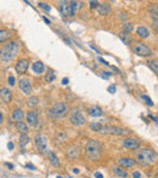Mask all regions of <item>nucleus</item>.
<instances>
[{"instance_id": "obj_1", "label": "nucleus", "mask_w": 158, "mask_h": 178, "mask_svg": "<svg viewBox=\"0 0 158 178\" xmlns=\"http://www.w3.org/2000/svg\"><path fill=\"white\" fill-rule=\"evenodd\" d=\"M0 57H1V62L4 63H7L10 62L11 59L15 58V56L17 55L18 52V44L16 41H11L9 42V44L5 45V47L1 48V51H0Z\"/></svg>"}, {"instance_id": "obj_2", "label": "nucleus", "mask_w": 158, "mask_h": 178, "mask_svg": "<svg viewBox=\"0 0 158 178\" xmlns=\"http://www.w3.org/2000/svg\"><path fill=\"white\" fill-rule=\"evenodd\" d=\"M101 155V144L94 141V139H90V141L86 143L85 147V156L88 160H97Z\"/></svg>"}, {"instance_id": "obj_3", "label": "nucleus", "mask_w": 158, "mask_h": 178, "mask_svg": "<svg viewBox=\"0 0 158 178\" xmlns=\"http://www.w3.org/2000/svg\"><path fill=\"white\" fill-rule=\"evenodd\" d=\"M156 159H157L156 153L152 149H150V148H146L144 150H141V153L139 154L140 163L144 164V165H151V164H153L155 161H156Z\"/></svg>"}, {"instance_id": "obj_4", "label": "nucleus", "mask_w": 158, "mask_h": 178, "mask_svg": "<svg viewBox=\"0 0 158 178\" xmlns=\"http://www.w3.org/2000/svg\"><path fill=\"white\" fill-rule=\"evenodd\" d=\"M67 114V105L63 103V102H58L54 107L50 108L49 110V116L51 119L54 118H63Z\"/></svg>"}, {"instance_id": "obj_5", "label": "nucleus", "mask_w": 158, "mask_h": 178, "mask_svg": "<svg viewBox=\"0 0 158 178\" xmlns=\"http://www.w3.org/2000/svg\"><path fill=\"white\" fill-rule=\"evenodd\" d=\"M132 48H133L134 53H136L138 56H141V57H149L152 55L151 48L141 41H134L132 45Z\"/></svg>"}, {"instance_id": "obj_6", "label": "nucleus", "mask_w": 158, "mask_h": 178, "mask_svg": "<svg viewBox=\"0 0 158 178\" xmlns=\"http://www.w3.org/2000/svg\"><path fill=\"white\" fill-rule=\"evenodd\" d=\"M69 121L72 125L74 126H81L85 124V116L83 115V113L78 109H73L71 112V115H69Z\"/></svg>"}, {"instance_id": "obj_7", "label": "nucleus", "mask_w": 158, "mask_h": 178, "mask_svg": "<svg viewBox=\"0 0 158 178\" xmlns=\"http://www.w3.org/2000/svg\"><path fill=\"white\" fill-rule=\"evenodd\" d=\"M102 134H113V136H124V134L130 133L128 130H123L122 127H117V126H103L101 130Z\"/></svg>"}, {"instance_id": "obj_8", "label": "nucleus", "mask_w": 158, "mask_h": 178, "mask_svg": "<svg viewBox=\"0 0 158 178\" xmlns=\"http://www.w3.org/2000/svg\"><path fill=\"white\" fill-rule=\"evenodd\" d=\"M60 11H61L63 17H73L74 16V11L72 9V5H71V1H60Z\"/></svg>"}, {"instance_id": "obj_9", "label": "nucleus", "mask_w": 158, "mask_h": 178, "mask_svg": "<svg viewBox=\"0 0 158 178\" xmlns=\"http://www.w3.org/2000/svg\"><path fill=\"white\" fill-rule=\"evenodd\" d=\"M35 145L39 152H44L46 149V138L43 134H38L35 137Z\"/></svg>"}, {"instance_id": "obj_10", "label": "nucleus", "mask_w": 158, "mask_h": 178, "mask_svg": "<svg viewBox=\"0 0 158 178\" xmlns=\"http://www.w3.org/2000/svg\"><path fill=\"white\" fill-rule=\"evenodd\" d=\"M28 66H29V62L27 61V59H20L17 62V64H16V72L18 74H23L27 72Z\"/></svg>"}, {"instance_id": "obj_11", "label": "nucleus", "mask_w": 158, "mask_h": 178, "mask_svg": "<svg viewBox=\"0 0 158 178\" xmlns=\"http://www.w3.org/2000/svg\"><path fill=\"white\" fill-rule=\"evenodd\" d=\"M118 165L123 167V169H130V167H134L136 165V163H135V160L130 159V158H123V159L118 160Z\"/></svg>"}, {"instance_id": "obj_12", "label": "nucleus", "mask_w": 158, "mask_h": 178, "mask_svg": "<svg viewBox=\"0 0 158 178\" xmlns=\"http://www.w3.org/2000/svg\"><path fill=\"white\" fill-rule=\"evenodd\" d=\"M124 147L134 150V149H138L140 147V143H139L138 139H135V138H125L124 139Z\"/></svg>"}, {"instance_id": "obj_13", "label": "nucleus", "mask_w": 158, "mask_h": 178, "mask_svg": "<svg viewBox=\"0 0 158 178\" xmlns=\"http://www.w3.org/2000/svg\"><path fill=\"white\" fill-rule=\"evenodd\" d=\"M18 86H20V90L22 91L24 95H29V93H31L32 86H31V83H29L27 79H22V80H21L20 84H18Z\"/></svg>"}, {"instance_id": "obj_14", "label": "nucleus", "mask_w": 158, "mask_h": 178, "mask_svg": "<svg viewBox=\"0 0 158 178\" xmlns=\"http://www.w3.org/2000/svg\"><path fill=\"white\" fill-rule=\"evenodd\" d=\"M0 98H1V101L5 102V103H9V102L12 99L11 91H10L9 89H6V87H3L1 90H0Z\"/></svg>"}, {"instance_id": "obj_15", "label": "nucleus", "mask_w": 158, "mask_h": 178, "mask_svg": "<svg viewBox=\"0 0 158 178\" xmlns=\"http://www.w3.org/2000/svg\"><path fill=\"white\" fill-rule=\"evenodd\" d=\"M97 11H99V13L102 15V16H107V15L111 13L112 7H111V5L108 4V3H102V4L99 5V7H97Z\"/></svg>"}, {"instance_id": "obj_16", "label": "nucleus", "mask_w": 158, "mask_h": 178, "mask_svg": "<svg viewBox=\"0 0 158 178\" xmlns=\"http://www.w3.org/2000/svg\"><path fill=\"white\" fill-rule=\"evenodd\" d=\"M27 122L31 126H37L38 125V114L37 112H29L27 114Z\"/></svg>"}, {"instance_id": "obj_17", "label": "nucleus", "mask_w": 158, "mask_h": 178, "mask_svg": "<svg viewBox=\"0 0 158 178\" xmlns=\"http://www.w3.org/2000/svg\"><path fill=\"white\" fill-rule=\"evenodd\" d=\"M16 128H17L18 132H21V134H27V132L29 131L28 125H27V124H24V121H18V122H16Z\"/></svg>"}, {"instance_id": "obj_18", "label": "nucleus", "mask_w": 158, "mask_h": 178, "mask_svg": "<svg viewBox=\"0 0 158 178\" xmlns=\"http://www.w3.org/2000/svg\"><path fill=\"white\" fill-rule=\"evenodd\" d=\"M23 118H24V114H23V112L21 110V109H16V110L12 112V119H14L16 122L22 121Z\"/></svg>"}, {"instance_id": "obj_19", "label": "nucleus", "mask_w": 158, "mask_h": 178, "mask_svg": "<svg viewBox=\"0 0 158 178\" xmlns=\"http://www.w3.org/2000/svg\"><path fill=\"white\" fill-rule=\"evenodd\" d=\"M44 69H45L44 63H41L40 61H37V62L33 64V72H34L35 74H41L43 72H44Z\"/></svg>"}, {"instance_id": "obj_20", "label": "nucleus", "mask_w": 158, "mask_h": 178, "mask_svg": "<svg viewBox=\"0 0 158 178\" xmlns=\"http://www.w3.org/2000/svg\"><path fill=\"white\" fill-rule=\"evenodd\" d=\"M136 33L140 38H142V39H146V38H149L150 35V30L145 28V27H139L138 29H136Z\"/></svg>"}, {"instance_id": "obj_21", "label": "nucleus", "mask_w": 158, "mask_h": 178, "mask_svg": "<svg viewBox=\"0 0 158 178\" xmlns=\"http://www.w3.org/2000/svg\"><path fill=\"white\" fill-rule=\"evenodd\" d=\"M67 155H68L69 159H75V158H78V155H79V149H78V148H69L68 152H67Z\"/></svg>"}, {"instance_id": "obj_22", "label": "nucleus", "mask_w": 158, "mask_h": 178, "mask_svg": "<svg viewBox=\"0 0 158 178\" xmlns=\"http://www.w3.org/2000/svg\"><path fill=\"white\" fill-rule=\"evenodd\" d=\"M121 39H122V41L124 42V44H127V45H129L130 42L133 41V39H132V35L130 34H128V33H125V32H123V33H121Z\"/></svg>"}, {"instance_id": "obj_23", "label": "nucleus", "mask_w": 158, "mask_h": 178, "mask_svg": "<svg viewBox=\"0 0 158 178\" xmlns=\"http://www.w3.org/2000/svg\"><path fill=\"white\" fill-rule=\"evenodd\" d=\"M49 159H50V163H51V165H54L55 167H58V166H60L58 158H57V156H56L55 154H54L52 152L49 153Z\"/></svg>"}, {"instance_id": "obj_24", "label": "nucleus", "mask_w": 158, "mask_h": 178, "mask_svg": "<svg viewBox=\"0 0 158 178\" xmlns=\"http://www.w3.org/2000/svg\"><path fill=\"white\" fill-rule=\"evenodd\" d=\"M89 114L91 116H101L103 113H102V110L100 109L99 107H94V108H90V109H89Z\"/></svg>"}, {"instance_id": "obj_25", "label": "nucleus", "mask_w": 158, "mask_h": 178, "mask_svg": "<svg viewBox=\"0 0 158 178\" xmlns=\"http://www.w3.org/2000/svg\"><path fill=\"white\" fill-rule=\"evenodd\" d=\"M29 142V137L27 136V134H21V137H20V147L21 148H24L27 144H28Z\"/></svg>"}, {"instance_id": "obj_26", "label": "nucleus", "mask_w": 158, "mask_h": 178, "mask_svg": "<svg viewBox=\"0 0 158 178\" xmlns=\"http://www.w3.org/2000/svg\"><path fill=\"white\" fill-rule=\"evenodd\" d=\"M147 64H149V67L158 75V61H157V59H153V61H149V62H147Z\"/></svg>"}, {"instance_id": "obj_27", "label": "nucleus", "mask_w": 158, "mask_h": 178, "mask_svg": "<svg viewBox=\"0 0 158 178\" xmlns=\"http://www.w3.org/2000/svg\"><path fill=\"white\" fill-rule=\"evenodd\" d=\"M113 171H114V173H116L118 177H122V178H127V177H128L127 171L119 169V167H116V169H113Z\"/></svg>"}, {"instance_id": "obj_28", "label": "nucleus", "mask_w": 158, "mask_h": 178, "mask_svg": "<svg viewBox=\"0 0 158 178\" xmlns=\"http://www.w3.org/2000/svg\"><path fill=\"white\" fill-rule=\"evenodd\" d=\"M90 128L92 131H96V132H101V130L103 128V125H101V124H99V122H92L91 125H90Z\"/></svg>"}, {"instance_id": "obj_29", "label": "nucleus", "mask_w": 158, "mask_h": 178, "mask_svg": "<svg viewBox=\"0 0 158 178\" xmlns=\"http://www.w3.org/2000/svg\"><path fill=\"white\" fill-rule=\"evenodd\" d=\"M55 73H54L52 71H49L45 75V80H46V83H52L54 80H55Z\"/></svg>"}, {"instance_id": "obj_30", "label": "nucleus", "mask_w": 158, "mask_h": 178, "mask_svg": "<svg viewBox=\"0 0 158 178\" xmlns=\"http://www.w3.org/2000/svg\"><path fill=\"white\" fill-rule=\"evenodd\" d=\"M9 36H10L9 32H6V30H0V41H1V42H4Z\"/></svg>"}, {"instance_id": "obj_31", "label": "nucleus", "mask_w": 158, "mask_h": 178, "mask_svg": "<svg viewBox=\"0 0 158 178\" xmlns=\"http://www.w3.org/2000/svg\"><path fill=\"white\" fill-rule=\"evenodd\" d=\"M27 104H28L29 107H35L38 104V98L37 97H31V98L27 101Z\"/></svg>"}, {"instance_id": "obj_32", "label": "nucleus", "mask_w": 158, "mask_h": 178, "mask_svg": "<svg viewBox=\"0 0 158 178\" xmlns=\"http://www.w3.org/2000/svg\"><path fill=\"white\" fill-rule=\"evenodd\" d=\"M123 30L125 32V33H132V32H133V24L132 23L123 24Z\"/></svg>"}, {"instance_id": "obj_33", "label": "nucleus", "mask_w": 158, "mask_h": 178, "mask_svg": "<svg viewBox=\"0 0 158 178\" xmlns=\"http://www.w3.org/2000/svg\"><path fill=\"white\" fill-rule=\"evenodd\" d=\"M141 99H144L145 102H146V103L147 104H149V105H153V102H152V99L150 98V97L149 96H146V95H142V96H141Z\"/></svg>"}, {"instance_id": "obj_34", "label": "nucleus", "mask_w": 158, "mask_h": 178, "mask_svg": "<svg viewBox=\"0 0 158 178\" xmlns=\"http://www.w3.org/2000/svg\"><path fill=\"white\" fill-rule=\"evenodd\" d=\"M150 12H151V15L153 16L155 18H158V6L151 7V9H150Z\"/></svg>"}, {"instance_id": "obj_35", "label": "nucleus", "mask_w": 158, "mask_h": 178, "mask_svg": "<svg viewBox=\"0 0 158 178\" xmlns=\"http://www.w3.org/2000/svg\"><path fill=\"white\" fill-rule=\"evenodd\" d=\"M39 6H40L41 9H44L45 11H47V12H50V11H51V7L49 6L47 4H45V3H39Z\"/></svg>"}, {"instance_id": "obj_36", "label": "nucleus", "mask_w": 158, "mask_h": 178, "mask_svg": "<svg viewBox=\"0 0 158 178\" xmlns=\"http://www.w3.org/2000/svg\"><path fill=\"white\" fill-rule=\"evenodd\" d=\"M7 81H9V84L11 85V86H14V85H15V83H16V79H15L14 75H10L9 79H7Z\"/></svg>"}, {"instance_id": "obj_37", "label": "nucleus", "mask_w": 158, "mask_h": 178, "mask_svg": "<svg viewBox=\"0 0 158 178\" xmlns=\"http://www.w3.org/2000/svg\"><path fill=\"white\" fill-rule=\"evenodd\" d=\"M152 27H153V29L158 33V19L157 18L153 19V22H152Z\"/></svg>"}, {"instance_id": "obj_38", "label": "nucleus", "mask_w": 158, "mask_h": 178, "mask_svg": "<svg viewBox=\"0 0 158 178\" xmlns=\"http://www.w3.org/2000/svg\"><path fill=\"white\" fill-rule=\"evenodd\" d=\"M99 3L97 1H90V9H96V7H99Z\"/></svg>"}, {"instance_id": "obj_39", "label": "nucleus", "mask_w": 158, "mask_h": 178, "mask_svg": "<svg viewBox=\"0 0 158 178\" xmlns=\"http://www.w3.org/2000/svg\"><path fill=\"white\" fill-rule=\"evenodd\" d=\"M108 92H111V93H114V92H116V86H114V85L110 86V87H108Z\"/></svg>"}, {"instance_id": "obj_40", "label": "nucleus", "mask_w": 158, "mask_h": 178, "mask_svg": "<svg viewBox=\"0 0 158 178\" xmlns=\"http://www.w3.org/2000/svg\"><path fill=\"white\" fill-rule=\"evenodd\" d=\"M133 178H141V173H140V172H138V171L133 172Z\"/></svg>"}, {"instance_id": "obj_41", "label": "nucleus", "mask_w": 158, "mask_h": 178, "mask_svg": "<svg viewBox=\"0 0 158 178\" xmlns=\"http://www.w3.org/2000/svg\"><path fill=\"white\" fill-rule=\"evenodd\" d=\"M7 148H9L10 150H12V149H14V143H12V142H9V143H7Z\"/></svg>"}, {"instance_id": "obj_42", "label": "nucleus", "mask_w": 158, "mask_h": 178, "mask_svg": "<svg viewBox=\"0 0 158 178\" xmlns=\"http://www.w3.org/2000/svg\"><path fill=\"white\" fill-rule=\"evenodd\" d=\"M99 61H100V62H101V63H102V64H105V66H110V64H108V63H107V62H106V61H105V59H102V58H101V57H100V58H99Z\"/></svg>"}, {"instance_id": "obj_43", "label": "nucleus", "mask_w": 158, "mask_h": 178, "mask_svg": "<svg viewBox=\"0 0 158 178\" xmlns=\"http://www.w3.org/2000/svg\"><path fill=\"white\" fill-rule=\"evenodd\" d=\"M68 81H69L68 78H64V79H62V84H63V85H67V84H68Z\"/></svg>"}, {"instance_id": "obj_44", "label": "nucleus", "mask_w": 158, "mask_h": 178, "mask_svg": "<svg viewBox=\"0 0 158 178\" xmlns=\"http://www.w3.org/2000/svg\"><path fill=\"white\" fill-rule=\"evenodd\" d=\"M95 177H96V178H103V176L100 173V172H96V173H95Z\"/></svg>"}, {"instance_id": "obj_45", "label": "nucleus", "mask_w": 158, "mask_h": 178, "mask_svg": "<svg viewBox=\"0 0 158 178\" xmlns=\"http://www.w3.org/2000/svg\"><path fill=\"white\" fill-rule=\"evenodd\" d=\"M43 19H44V22H45V23H47V24H50V21H49V19L46 18V17H43Z\"/></svg>"}, {"instance_id": "obj_46", "label": "nucleus", "mask_w": 158, "mask_h": 178, "mask_svg": "<svg viewBox=\"0 0 158 178\" xmlns=\"http://www.w3.org/2000/svg\"><path fill=\"white\" fill-rule=\"evenodd\" d=\"M26 167H28V169H31V170H35V169H34V166H32V165H29V164H28V165H26Z\"/></svg>"}, {"instance_id": "obj_47", "label": "nucleus", "mask_w": 158, "mask_h": 178, "mask_svg": "<svg viewBox=\"0 0 158 178\" xmlns=\"http://www.w3.org/2000/svg\"><path fill=\"white\" fill-rule=\"evenodd\" d=\"M4 122V116H3V114H0V124H3Z\"/></svg>"}, {"instance_id": "obj_48", "label": "nucleus", "mask_w": 158, "mask_h": 178, "mask_svg": "<svg viewBox=\"0 0 158 178\" xmlns=\"http://www.w3.org/2000/svg\"><path fill=\"white\" fill-rule=\"evenodd\" d=\"M73 172H74V173H79V170L78 169H73Z\"/></svg>"}, {"instance_id": "obj_49", "label": "nucleus", "mask_w": 158, "mask_h": 178, "mask_svg": "<svg viewBox=\"0 0 158 178\" xmlns=\"http://www.w3.org/2000/svg\"><path fill=\"white\" fill-rule=\"evenodd\" d=\"M6 166L10 167V169H12V165H11V164H6Z\"/></svg>"}, {"instance_id": "obj_50", "label": "nucleus", "mask_w": 158, "mask_h": 178, "mask_svg": "<svg viewBox=\"0 0 158 178\" xmlns=\"http://www.w3.org/2000/svg\"><path fill=\"white\" fill-rule=\"evenodd\" d=\"M57 178H62V177H60V176H58V177H57Z\"/></svg>"}, {"instance_id": "obj_51", "label": "nucleus", "mask_w": 158, "mask_h": 178, "mask_svg": "<svg viewBox=\"0 0 158 178\" xmlns=\"http://www.w3.org/2000/svg\"><path fill=\"white\" fill-rule=\"evenodd\" d=\"M68 178H72V177H68Z\"/></svg>"}, {"instance_id": "obj_52", "label": "nucleus", "mask_w": 158, "mask_h": 178, "mask_svg": "<svg viewBox=\"0 0 158 178\" xmlns=\"http://www.w3.org/2000/svg\"><path fill=\"white\" fill-rule=\"evenodd\" d=\"M157 178H158V176H157Z\"/></svg>"}]
</instances>
